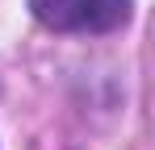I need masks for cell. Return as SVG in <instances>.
Masks as SVG:
<instances>
[{
  "mask_svg": "<svg viewBox=\"0 0 155 150\" xmlns=\"http://www.w3.org/2000/svg\"><path fill=\"white\" fill-rule=\"evenodd\" d=\"M134 0H29V13L59 33H113L130 21Z\"/></svg>",
  "mask_w": 155,
  "mask_h": 150,
  "instance_id": "cell-1",
  "label": "cell"
}]
</instances>
